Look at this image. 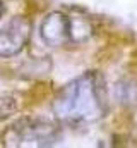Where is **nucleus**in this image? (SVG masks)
<instances>
[{
	"label": "nucleus",
	"mask_w": 137,
	"mask_h": 148,
	"mask_svg": "<svg viewBox=\"0 0 137 148\" xmlns=\"http://www.w3.org/2000/svg\"><path fill=\"white\" fill-rule=\"evenodd\" d=\"M52 109L60 121L74 126L98 121L104 114L100 76L89 71L72 79L55 95Z\"/></svg>",
	"instance_id": "f257e3e1"
},
{
	"label": "nucleus",
	"mask_w": 137,
	"mask_h": 148,
	"mask_svg": "<svg viewBox=\"0 0 137 148\" xmlns=\"http://www.w3.org/2000/svg\"><path fill=\"white\" fill-rule=\"evenodd\" d=\"M60 138V129L46 119H21L3 133L7 147H50Z\"/></svg>",
	"instance_id": "f03ea898"
},
{
	"label": "nucleus",
	"mask_w": 137,
	"mask_h": 148,
	"mask_svg": "<svg viewBox=\"0 0 137 148\" xmlns=\"http://www.w3.org/2000/svg\"><path fill=\"white\" fill-rule=\"evenodd\" d=\"M75 21L64 12H50L39 24V36L50 47H64L77 41Z\"/></svg>",
	"instance_id": "7ed1b4c3"
},
{
	"label": "nucleus",
	"mask_w": 137,
	"mask_h": 148,
	"mask_svg": "<svg viewBox=\"0 0 137 148\" xmlns=\"http://www.w3.org/2000/svg\"><path fill=\"white\" fill-rule=\"evenodd\" d=\"M31 38V21L12 17L0 28V57H14L24 50Z\"/></svg>",
	"instance_id": "20e7f679"
},
{
	"label": "nucleus",
	"mask_w": 137,
	"mask_h": 148,
	"mask_svg": "<svg viewBox=\"0 0 137 148\" xmlns=\"http://www.w3.org/2000/svg\"><path fill=\"white\" fill-rule=\"evenodd\" d=\"M16 100L10 97H0V121L7 119L9 115H12L16 112Z\"/></svg>",
	"instance_id": "39448f33"
},
{
	"label": "nucleus",
	"mask_w": 137,
	"mask_h": 148,
	"mask_svg": "<svg viewBox=\"0 0 137 148\" xmlns=\"http://www.w3.org/2000/svg\"><path fill=\"white\" fill-rule=\"evenodd\" d=\"M0 16H2V2H0Z\"/></svg>",
	"instance_id": "423d86ee"
}]
</instances>
